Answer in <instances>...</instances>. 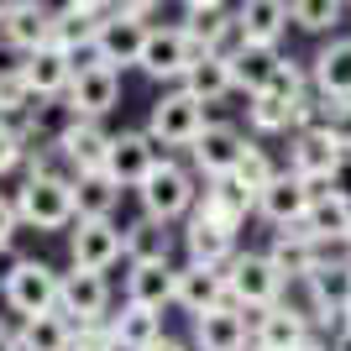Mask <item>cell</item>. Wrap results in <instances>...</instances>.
I'll return each mask as SVG.
<instances>
[{
	"instance_id": "cell-50",
	"label": "cell",
	"mask_w": 351,
	"mask_h": 351,
	"mask_svg": "<svg viewBox=\"0 0 351 351\" xmlns=\"http://www.w3.org/2000/svg\"><path fill=\"white\" fill-rule=\"evenodd\" d=\"M152 351H194V346H189V341H173V336H162Z\"/></svg>"
},
{
	"instance_id": "cell-23",
	"label": "cell",
	"mask_w": 351,
	"mask_h": 351,
	"mask_svg": "<svg viewBox=\"0 0 351 351\" xmlns=\"http://www.w3.org/2000/svg\"><path fill=\"white\" fill-rule=\"evenodd\" d=\"M199 210L205 215H215L220 226H231V231H241L247 226V215H257V189H247L241 178H205V189H199Z\"/></svg>"
},
{
	"instance_id": "cell-2",
	"label": "cell",
	"mask_w": 351,
	"mask_h": 351,
	"mask_svg": "<svg viewBox=\"0 0 351 351\" xmlns=\"http://www.w3.org/2000/svg\"><path fill=\"white\" fill-rule=\"evenodd\" d=\"M136 199H142V215L162 220V226H178V220H189L194 205H199V184H194V173L178 158H162L158 168L147 173V184L136 189Z\"/></svg>"
},
{
	"instance_id": "cell-13",
	"label": "cell",
	"mask_w": 351,
	"mask_h": 351,
	"mask_svg": "<svg viewBox=\"0 0 351 351\" xmlns=\"http://www.w3.org/2000/svg\"><path fill=\"white\" fill-rule=\"evenodd\" d=\"M178 241H184V252H189V263H205V267H226L236 257V231L231 226H220L215 215H205V210L194 205V215L184 220V231H178Z\"/></svg>"
},
{
	"instance_id": "cell-26",
	"label": "cell",
	"mask_w": 351,
	"mask_h": 351,
	"mask_svg": "<svg viewBox=\"0 0 351 351\" xmlns=\"http://www.w3.org/2000/svg\"><path fill=\"white\" fill-rule=\"evenodd\" d=\"M309 79H315V95L325 100H351V37H330L309 58Z\"/></svg>"
},
{
	"instance_id": "cell-33",
	"label": "cell",
	"mask_w": 351,
	"mask_h": 351,
	"mask_svg": "<svg viewBox=\"0 0 351 351\" xmlns=\"http://www.w3.org/2000/svg\"><path fill=\"white\" fill-rule=\"evenodd\" d=\"M247 126L257 136H293V100H283V95H273V89H263V95H247Z\"/></svg>"
},
{
	"instance_id": "cell-30",
	"label": "cell",
	"mask_w": 351,
	"mask_h": 351,
	"mask_svg": "<svg viewBox=\"0 0 351 351\" xmlns=\"http://www.w3.org/2000/svg\"><path fill=\"white\" fill-rule=\"evenodd\" d=\"M121 184L110 173H79L73 178V210H79V220H116V205H121Z\"/></svg>"
},
{
	"instance_id": "cell-21",
	"label": "cell",
	"mask_w": 351,
	"mask_h": 351,
	"mask_svg": "<svg viewBox=\"0 0 351 351\" xmlns=\"http://www.w3.org/2000/svg\"><path fill=\"white\" fill-rule=\"evenodd\" d=\"M21 69V79L32 84V95L37 100H63L69 95V84H73V58L63 53V47H37V53H27V58L16 63Z\"/></svg>"
},
{
	"instance_id": "cell-22",
	"label": "cell",
	"mask_w": 351,
	"mask_h": 351,
	"mask_svg": "<svg viewBox=\"0 0 351 351\" xmlns=\"http://www.w3.org/2000/svg\"><path fill=\"white\" fill-rule=\"evenodd\" d=\"M184 315H210V309L231 304L226 299V267H205V263H184L178 267V299H173Z\"/></svg>"
},
{
	"instance_id": "cell-27",
	"label": "cell",
	"mask_w": 351,
	"mask_h": 351,
	"mask_svg": "<svg viewBox=\"0 0 351 351\" xmlns=\"http://www.w3.org/2000/svg\"><path fill=\"white\" fill-rule=\"evenodd\" d=\"M236 16H241L247 43H263V47H278V43H283V32L293 27L289 0H241V5H236Z\"/></svg>"
},
{
	"instance_id": "cell-5",
	"label": "cell",
	"mask_w": 351,
	"mask_h": 351,
	"mask_svg": "<svg viewBox=\"0 0 351 351\" xmlns=\"http://www.w3.org/2000/svg\"><path fill=\"white\" fill-rule=\"evenodd\" d=\"M199 58H205V53L194 47V37L184 27H152V32H147V47H142V63H136V69H142L147 79H158V84H184L189 69Z\"/></svg>"
},
{
	"instance_id": "cell-46",
	"label": "cell",
	"mask_w": 351,
	"mask_h": 351,
	"mask_svg": "<svg viewBox=\"0 0 351 351\" xmlns=\"http://www.w3.org/2000/svg\"><path fill=\"white\" fill-rule=\"evenodd\" d=\"M116 11H121V16H136V21H147V27H152V16L162 11V0H121Z\"/></svg>"
},
{
	"instance_id": "cell-53",
	"label": "cell",
	"mask_w": 351,
	"mask_h": 351,
	"mask_svg": "<svg viewBox=\"0 0 351 351\" xmlns=\"http://www.w3.org/2000/svg\"><path fill=\"white\" fill-rule=\"evenodd\" d=\"M299 351H330V341H325V336H309V341H304Z\"/></svg>"
},
{
	"instance_id": "cell-51",
	"label": "cell",
	"mask_w": 351,
	"mask_h": 351,
	"mask_svg": "<svg viewBox=\"0 0 351 351\" xmlns=\"http://www.w3.org/2000/svg\"><path fill=\"white\" fill-rule=\"evenodd\" d=\"M330 351H351V330H336V336H330Z\"/></svg>"
},
{
	"instance_id": "cell-12",
	"label": "cell",
	"mask_w": 351,
	"mask_h": 351,
	"mask_svg": "<svg viewBox=\"0 0 351 351\" xmlns=\"http://www.w3.org/2000/svg\"><path fill=\"white\" fill-rule=\"evenodd\" d=\"M341 158H346V152H341L320 126V132H293L289 136V162H283V168H289L293 178H304L315 194H325V178H330V168H336Z\"/></svg>"
},
{
	"instance_id": "cell-17",
	"label": "cell",
	"mask_w": 351,
	"mask_h": 351,
	"mask_svg": "<svg viewBox=\"0 0 351 351\" xmlns=\"http://www.w3.org/2000/svg\"><path fill=\"white\" fill-rule=\"evenodd\" d=\"M309 205H315V189H309L304 178H293L289 168L257 194V215H263L273 231H278V226H299V220L309 215Z\"/></svg>"
},
{
	"instance_id": "cell-40",
	"label": "cell",
	"mask_w": 351,
	"mask_h": 351,
	"mask_svg": "<svg viewBox=\"0 0 351 351\" xmlns=\"http://www.w3.org/2000/svg\"><path fill=\"white\" fill-rule=\"evenodd\" d=\"M278 173H283V168L273 162V152H267V147H257V142H247V152H241V168H236V178H241L247 189H257V194H263V189H267V184H273Z\"/></svg>"
},
{
	"instance_id": "cell-11",
	"label": "cell",
	"mask_w": 351,
	"mask_h": 351,
	"mask_svg": "<svg viewBox=\"0 0 351 351\" xmlns=\"http://www.w3.org/2000/svg\"><path fill=\"white\" fill-rule=\"evenodd\" d=\"M58 315H63V320H73V325L110 320V283H105V273H84V267L63 273Z\"/></svg>"
},
{
	"instance_id": "cell-34",
	"label": "cell",
	"mask_w": 351,
	"mask_h": 351,
	"mask_svg": "<svg viewBox=\"0 0 351 351\" xmlns=\"http://www.w3.org/2000/svg\"><path fill=\"white\" fill-rule=\"evenodd\" d=\"M100 21H105V16L84 11V5H63V11H53V47H63V53L89 47L95 37H100Z\"/></svg>"
},
{
	"instance_id": "cell-9",
	"label": "cell",
	"mask_w": 351,
	"mask_h": 351,
	"mask_svg": "<svg viewBox=\"0 0 351 351\" xmlns=\"http://www.w3.org/2000/svg\"><path fill=\"white\" fill-rule=\"evenodd\" d=\"M168 158L158 142L147 132H116V142H110V158H105V173L116 178L121 189H142L147 173L158 168V162Z\"/></svg>"
},
{
	"instance_id": "cell-25",
	"label": "cell",
	"mask_w": 351,
	"mask_h": 351,
	"mask_svg": "<svg viewBox=\"0 0 351 351\" xmlns=\"http://www.w3.org/2000/svg\"><path fill=\"white\" fill-rule=\"evenodd\" d=\"M178 299V267L173 263H136L126 267V304L168 309Z\"/></svg>"
},
{
	"instance_id": "cell-24",
	"label": "cell",
	"mask_w": 351,
	"mask_h": 351,
	"mask_svg": "<svg viewBox=\"0 0 351 351\" xmlns=\"http://www.w3.org/2000/svg\"><path fill=\"white\" fill-rule=\"evenodd\" d=\"M0 43L11 47V53H37V47L53 43V11H47L43 0H21L5 21H0Z\"/></svg>"
},
{
	"instance_id": "cell-29",
	"label": "cell",
	"mask_w": 351,
	"mask_h": 351,
	"mask_svg": "<svg viewBox=\"0 0 351 351\" xmlns=\"http://www.w3.org/2000/svg\"><path fill=\"white\" fill-rule=\"evenodd\" d=\"M136 263H173V226L136 215L126 226V267H136Z\"/></svg>"
},
{
	"instance_id": "cell-49",
	"label": "cell",
	"mask_w": 351,
	"mask_h": 351,
	"mask_svg": "<svg viewBox=\"0 0 351 351\" xmlns=\"http://www.w3.org/2000/svg\"><path fill=\"white\" fill-rule=\"evenodd\" d=\"M69 5H84V11H95V16H110L121 0H69Z\"/></svg>"
},
{
	"instance_id": "cell-48",
	"label": "cell",
	"mask_w": 351,
	"mask_h": 351,
	"mask_svg": "<svg viewBox=\"0 0 351 351\" xmlns=\"http://www.w3.org/2000/svg\"><path fill=\"white\" fill-rule=\"evenodd\" d=\"M16 330H21V320L0 315V351H16Z\"/></svg>"
},
{
	"instance_id": "cell-56",
	"label": "cell",
	"mask_w": 351,
	"mask_h": 351,
	"mask_svg": "<svg viewBox=\"0 0 351 351\" xmlns=\"http://www.w3.org/2000/svg\"><path fill=\"white\" fill-rule=\"evenodd\" d=\"M346 252H351V236H346Z\"/></svg>"
},
{
	"instance_id": "cell-3",
	"label": "cell",
	"mask_w": 351,
	"mask_h": 351,
	"mask_svg": "<svg viewBox=\"0 0 351 351\" xmlns=\"http://www.w3.org/2000/svg\"><path fill=\"white\" fill-rule=\"evenodd\" d=\"M283 273L273 267L267 252H236L231 263H226V299H231L241 315L252 309H273L283 299Z\"/></svg>"
},
{
	"instance_id": "cell-45",
	"label": "cell",
	"mask_w": 351,
	"mask_h": 351,
	"mask_svg": "<svg viewBox=\"0 0 351 351\" xmlns=\"http://www.w3.org/2000/svg\"><path fill=\"white\" fill-rule=\"evenodd\" d=\"M325 194H336V199H346L351 205V152L330 168V178H325Z\"/></svg>"
},
{
	"instance_id": "cell-44",
	"label": "cell",
	"mask_w": 351,
	"mask_h": 351,
	"mask_svg": "<svg viewBox=\"0 0 351 351\" xmlns=\"http://www.w3.org/2000/svg\"><path fill=\"white\" fill-rule=\"evenodd\" d=\"M16 231H21V210H16V194H0V247H11Z\"/></svg>"
},
{
	"instance_id": "cell-55",
	"label": "cell",
	"mask_w": 351,
	"mask_h": 351,
	"mask_svg": "<svg viewBox=\"0 0 351 351\" xmlns=\"http://www.w3.org/2000/svg\"><path fill=\"white\" fill-rule=\"evenodd\" d=\"M16 5H21V0H0V21H5V16H11Z\"/></svg>"
},
{
	"instance_id": "cell-32",
	"label": "cell",
	"mask_w": 351,
	"mask_h": 351,
	"mask_svg": "<svg viewBox=\"0 0 351 351\" xmlns=\"http://www.w3.org/2000/svg\"><path fill=\"white\" fill-rule=\"evenodd\" d=\"M304 226H309V236H315L320 247H346V236H351V205H346V199H336V194H315Z\"/></svg>"
},
{
	"instance_id": "cell-54",
	"label": "cell",
	"mask_w": 351,
	"mask_h": 351,
	"mask_svg": "<svg viewBox=\"0 0 351 351\" xmlns=\"http://www.w3.org/2000/svg\"><path fill=\"white\" fill-rule=\"evenodd\" d=\"M341 330H351V299L341 304Z\"/></svg>"
},
{
	"instance_id": "cell-57",
	"label": "cell",
	"mask_w": 351,
	"mask_h": 351,
	"mask_svg": "<svg viewBox=\"0 0 351 351\" xmlns=\"http://www.w3.org/2000/svg\"><path fill=\"white\" fill-rule=\"evenodd\" d=\"M252 351H263V346H252Z\"/></svg>"
},
{
	"instance_id": "cell-6",
	"label": "cell",
	"mask_w": 351,
	"mask_h": 351,
	"mask_svg": "<svg viewBox=\"0 0 351 351\" xmlns=\"http://www.w3.org/2000/svg\"><path fill=\"white\" fill-rule=\"evenodd\" d=\"M5 309H11L16 320H37V315H58V293H63V273L58 267L37 263V257H27L21 263V273H16L11 283H5Z\"/></svg>"
},
{
	"instance_id": "cell-37",
	"label": "cell",
	"mask_w": 351,
	"mask_h": 351,
	"mask_svg": "<svg viewBox=\"0 0 351 351\" xmlns=\"http://www.w3.org/2000/svg\"><path fill=\"white\" fill-rule=\"evenodd\" d=\"M315 278V289L325 293V304H346L351 299V252L346 247H325V257H320V267L309 273Z\"/></svg>"
},
{
	"instance_id": "cell-36",
	"label": "cell",
	"mask_w": 351,
	"mask_h": 351,
	"mask_svg": "<svg viewBox=\"0 0 351 351\" xmlns=\"http://www.w3.org/2000/svg\"><path fill=\"white\" fill-rule=\"evenodd\" d=\"M73 341V320L63 315H37V320H21L16 330V351H69Z\"/></svg>"
},
{
	"instance_id": "cell-10",
	"label": "cell",
	"mask_w": 351,
	"mask_h": 351,
	"mask_svg": "<svg viewBox=\"0 0 351 351\" xmlns=\"http://www.w3.org/2000/svg\"><path fill=\"white\" fill-rule=\"evenodd\" d=\"M184 32L194 37L199 53L210 58H236L247 47V32H241V16L226 11V5H210V11H189L184 16Z\"/></svg>"
},
{
	"instance_id": "cell-8",
	"label": "cell",
	"mask_w": 351,
	"mask_h": 351,
	"mask_svg": "<svg viewBox=\"0 0 351 351\" xmlns=\"http://www.w3.org/2000/svg\"><path fill=\"white\" fill-rule=\"evenodd\" d=\"M241 152H247V136H241V126H231V121H210L205 132H199V142L189 147V162L199 178H231L236 168H241Z\"/></svg>"
},
{
	"instance_id": "cell-39",
	"label": "cell",
	"mask_w": 351,
	"mask_h": 351,
	"mask_svg": "<svg viewBox=\"0 0 351 351\" xmlns=\"http://www.w3.org/2000/svg\"><path fill=\"white\" fill-rule=\"evenodd\" d=\"M32 105H37V95H32V84L21 79V69H0V121H27Z\"/></svg>"
},
{
	"instance_id": "cell-38",
	"label": "cell",
	"mask_w": 351,
	"mask_h": 351,
	"mask_svg": "<svg viewBox=\"0 0 351 351\" xmlns=\"http://www.w3.org/2000/svg\"><path fill=\"white\" fill-rule=\"evenodd\" d=\"M351 0H289V16H293V27L299 32H336L341 27V16H346Z\"/></svg>"
},
{
	"instance_id": "cell-31",
	"label": "cell",
	"mask_w": 351,
	"mask_h": 351,
	"mask_svg": "<svg viewBox=\"0 0 351 351\" xmlns=\"http://www.w3.org/2000/svg\"><path fill=\"white\" fill-rule=\"evenodd\" d=\"M226 63H231L236 89H241V95H257V89L273 84V73H278L283 53H278V47H263V43H247L236 58H226Z\"/></svg>"
},
{
	"instance_id": "cell-14",
	"label": "cell",
	"mask_w": 351,
	"mask_h": 351,
	"mask_svg": "<svg viewBox=\"0 0 351 351\" xmlns=\"http://www.w3.org/2000/svg\"><path fill=\"white\" fill-rule=\"evenodd\" d=\"M247 325H252V346H263V351H299L315 336V325H309L304 315H293L283 299L273 309H252Z\"/></svg>"
},
{
	"instance_id": "cell-43",
	"label": "cell",
	"mask_w": 351,
	"mask_h": 351,
	"mask_svg": "<svg viewBox=\"0 0 351 351\" xmlns=\"http://www.w3.org/2000/svg\"><path fill=\"white\" fill-rule=\"evenodd\" d=\"M325 136L351 152V100H325Z\"/></svg>"
},
{
	"instance_id": "cell-20",
	"label": "cell",
	"mask_w": 351,
	"mask_h": 351,
	"mask_svg": "<svg viewBox=\"0 0 351 351\" xmlns=\"http://www.w3.org/2000/svg\"><path fill=\"white\" fill-rule=\"evenodd\" d=\"M147 21H136V16H121L110 11L100 21V37H95V47H100V58L110 63V69H132V63H142V47H147Z\"/></svg>"
},
{
	"instance_id": "cell-4",
	"label": "cell",
	"mask_w": 351,
	"mask_h": 351,
	"mask_svg": "<svg viewBox=\"0 0 351 351\" xmlns=\"http://www.w3.org/2000/svg\"><path fill=\"white\" fill-rule=\"evenodd\" d=\"M16 210H21L27 231H73V220H79L69 178H21Z\"/></svg>"
},
{
	"instance_id": "cell-52",
	"label": "cell",
	"mask_w": 351,
	"mask_h": 351,
	"mask_svg": "<svg viewBox=\"0 0 351 351\" xmlns=\"http://www.w3.org/2000/svg\"><path fill=\"white\" fill-rule=\"evenodd\" d=\"M184 11H210V5H220V0H178Z\"/></svg>"
},
{
	"instance_id": "cell-1",
	"label": "cell",
	"mask_w": 351,
	"mask_h": 351,
	"mask_svg": "<svg viewBox=\"0 0 351 351\" xmlns=\"http://www.w3.org/2000/svg\"><path fill=\"white\" fill-rule=\"evenodd\" d=\"M205 126H210V121H205V105L194 100L184 84H173L168 95H158V100H152L142 132L152 136L162 152H189V147L199 142V132H205Z\"/></svg>"
},
{
	"instance_id": "cell-41",
	"label": "cell",
	"mask_w": 351,
	"mask_h": 351,
	"mask_svg": "<svg viewBox=\"0 0 351 351\" xmlns=\"http://www.w3.org/2000/svg\"><path fill=\"white\" fill-rule=\"evenodd\" d=\"M27 158H32V142L21 132V121H0V178L27 168Z\"/></svg>"
},
{
	"instance_id": "cell-35",
	"label": "cell",
	"mask_w": 351,
	"mask_h": 351,
	"mask_svg": "<svg viewBox=\"0 0 351 351\" xmlns=\"http://www.w3.org/2000/svg\"><path fill=\"white\" fill-rule=\"evenodd\" d=\"M184 89H189V95H194L199 105H220V100H226V95L236 89V79H231V63H226V58H210V53H205V58H199V63L189 69Z\"/></svg>"
},
{
	"instance_id": "cell-15",
	"label": "cell",
	"mask_w": 351,
	"mask_h": 351,
	"mask_svg": "<svg viewBox=\"0 0 351 351\" xmlns=\"http://www.w3.org/2000/svg\"><path fill=\"white\" fill-rule=\"evenodd\" d=\"M194 351H252V325L236 304H220L210 315H194Z\"/></svg>"
},
{
	"instance_id": "cell-16",
	"label": "cell",
	"mask_w": 351,
	"mask_h": 351,
	"mask_svg": "<svg viewBox=\"0 0 351 351\" xmlns=\"http://www.w3.org/2000/svg\"><path fill=\"white\" fill-rule=\"evenodd\" d=\"M110 142H116V132H105V121H95V116H73L69 126H63V136H58L63 158H69L79 173H100L105 158H110Z\"/></svg>"
},
{
	"instance_id": "cell-42",
	"label": "cell",
	"mask_w": 351,
	"mask_h": 351,
	"mask_svg": "<svg viewBox=\"0 0 351 351\" xmlns=\"http://www.w3.org/2000/svg\"><path fill=\"white\" fill-rule=\"evenodd\" d=\"M69 351H121V346L110 336V320H95V325H73Z\"/></svg>"
},
{
	"instance_id": "cell-18",
	"label": "cell",
	"mask_w": 351,
	"mask_h": 351,
	"mask_svg": "<svg viewBox=\"0 0 351 351\" xmlns=\"http://www.w3.org/2000/svg\"><path fill=\"white\" fill-rule=\"evenodd\" d=\"M116 100H121V73L116 69H84V73H73V84H69V95H63V105H69L73 116H95V121H105L110 110H116Z\"/></svg>"
},
{
	"instance_id": "cell-19",
	"label": "cell",
	"mask_w": 351,
	"mask_h": 351,
	"mask_svg": "<svg viewBox=\"0 0 351 351\" xmlns=\"http://www.w3.org/2000/svg\"><path fill=\"white\" fill-rule=\"evenodd\" d=\"M267 257H273V267H278L283 278H304V273H315L320 267V257H325V247L309 236V226L299 220V226H278L273 231V241H267Z\"/></svg>"
},
{
	"instance_id": "cell-7",
	"label": "cell",
	"mask_w": 351,
	"mask_h": 351,
	"mask_svg": "<svg viewBox=\"0 0 351 351\" xmlns=\"http://www.w3.org/2000/svg\"><path fill=\"white\" fill-rule=\"evenodd\" d=\"M69 257L84 273H110L116 263H126V226H116V220H73Z\"/></svg>"
},
{
	"instance_id": "cell-47",
	"label": "cell",
	"mask_w": 351,
	"mask_h": 351,
	"mask_svg": "<svg viewBox=\"0 0 351 351\" xmlns=\"http://www.w3.org/2000/svg\"><path fill=\"white\" fill-rule=\"evenodd\" d=\"M21 263H27V257L16 252V241H11V247H0V289H5V283L21 273Z\"/></svg>"
},
{
	"instance_id": "cell-28",
	"label": "cell",
	"mask_w": 351,
	"mask_h": 351,
	"mask_svg": "<svg viewBox=\"0 0 351 351\" xmlns=\"http://www.w3.org/2000/svg\"><path fill=\"white\" fill-rule=\"evenodd\" d=\"M110 336L121 351H152L162 341V309H142V304H121L110 315Z\"/></svg>"
}]
</instances>
